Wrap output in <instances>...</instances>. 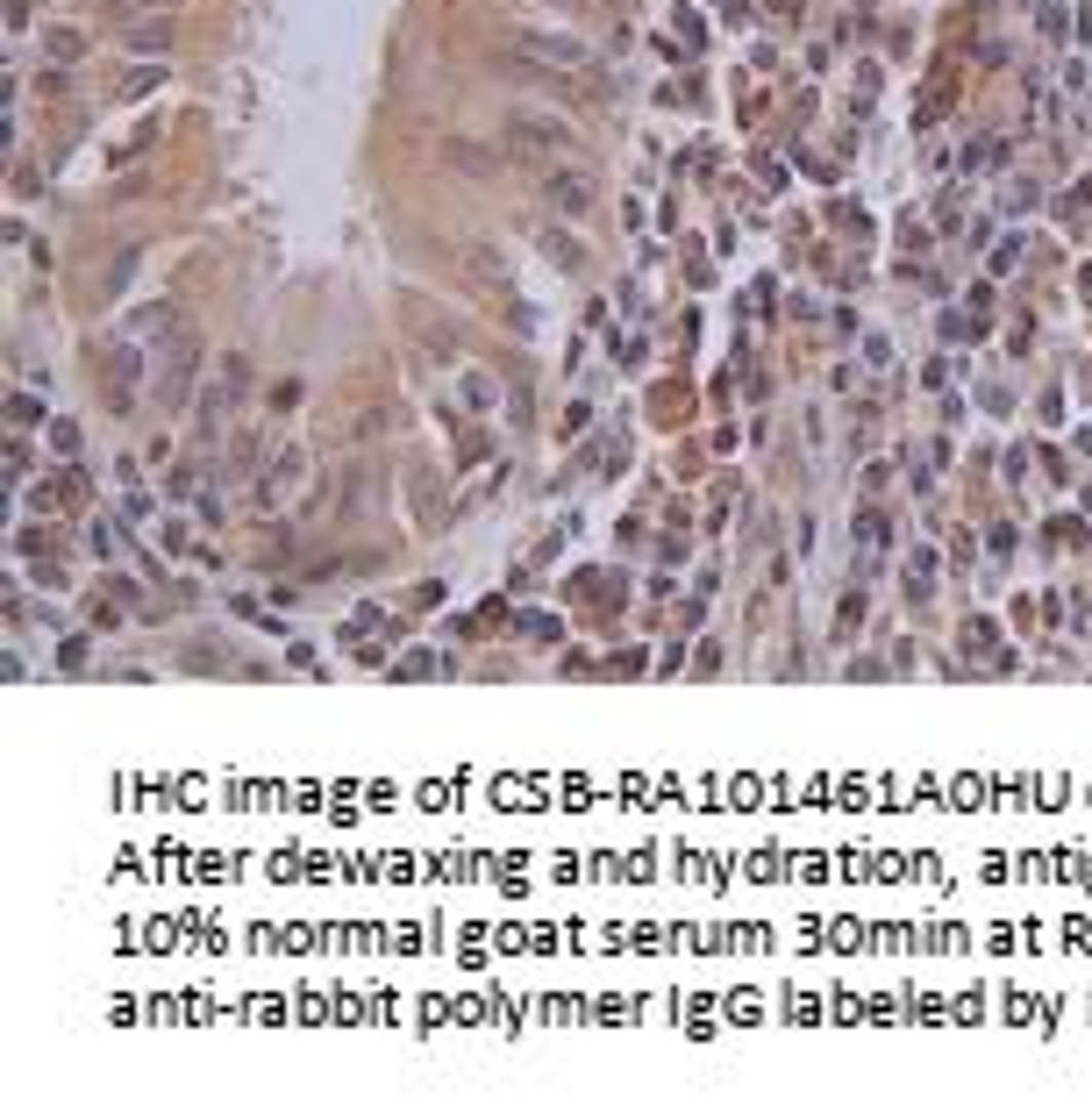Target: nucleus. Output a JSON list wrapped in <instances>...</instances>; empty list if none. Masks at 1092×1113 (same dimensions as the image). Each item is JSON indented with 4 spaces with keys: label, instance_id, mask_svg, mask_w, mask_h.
<instances>
[{
    "label": "nucleus",
    "instance_id": "obj_9",
    "mask_svg": "<svg viewBox=\"0 0 1092 1113\" xmlns=\"http://www.w3.org/2000/svg\"><path fill=\"white\" fill-rule=\"evenodd\" d=\"M157 79H164V65H157V57H144V65H129V72H122V101H144V93H151Z\"/></svg>",
    "mask_w": 1092,
    "mask_h": 1113
},
{
    "label": "nucleus",
    "instance_id": "obj_7",
    "mask_svg": "<svg viewBox=\"0 0 1092 1113\" xmlns=\"http://www.w3.org/2000/svg\"><path fill=\"white\" fill-rule=\"evenodd\" d=\"M122 43L144 50V57H164V50H171V29H164V22H136V29L122 22Z\"/></svg>",
    "mask_w": 1092,
    "mask_h": 1113
},
{
    "label": "nucleus",
    "instance_id": "obj_6",
    "mask_svg": "<svg viewBox=\"0 0 1092 1113\" xmlns=\"http://www.w3.org/2000/svg\"><path fill=\"white\" fill-rule=\"evenodd\" d=\"M536 243H543V257H550V265L579 272V236H572V229H557V222H536Z\"/></svg>",
    "mask_w": 1092,
    "mask_h": 1113
},
{
    "label": "nucleus",
    "instance_id": "obj_3",
    "mask_svg": "<svg viewBox=\"0 0 1092 1113\" xmlns=\"http://www.w3.org/2000/svg\"><path fill=\"white\" fill-rule=\"evenodd\" d=\"M593 200H600L593 171H579V164H550V171H543V207H550V214L586 222V214H593Z\"/></svg>",
    "mask_w": 1092,
    "mask_h": 1113
},
{
    "label": "nucleus",
    "instance_id": "obj_4",
    "mask_svg": "<svg viewBox=\"0 0 1092 1113\" xmlns=\"http://www.w3.org/2000/svg\"><path fill=\"white\" fill-rule=\"evenodd\" d=\"M465 279L485 286V293H500V301H514V265H507L500 243H465Z\"/></svg>",
    "mask_w": 1092,
    "mask_h": 1113
},
{
    "label": "nucleus",
    "instance_id": "obj_2",
    "mask_svg": "<svg viewBox=\"0 0 1092 1113\" xmlns=\"http://www.w3.org/2000/svg\"><path fill=\"white\" fill-rule=\"evenodd\" d=\"M514 50L529 57V65H543V72H572L579 86L593 79V93H615V79H608V65L579 43V36H557V29H521L514 36Z\"/></svg>",
    "mask_w": 1092,
    "mask_h": 1113
},
{
    "label": "nucleus",
    "instance_id": "obj_10",
    "mask_svg": "<svg viewBox=\"0 0 1092 1113\" xmlns=\"http://www.w3.org/2000/svg\"><path fill=\"white\" fill-rule=\"evenodd\" d=\"M50 57H57V65H79V57H86V36H79V29H57V36H50Z\"/></svg>",
    "mask_w": 1092,
    "mask_h": 1113
},
{
    "label": "nucleus",
    "instance_id": "obj_8",
    "mask_svg": "<svg viewBox=\"0 0 1092 1113\" xmlns=\"http://www.w3.org/2000/svg\"><path fill=\"white\" fill-rule=\"evenodd\" d=\"M451 164H458V171H471V178H493V171H500V158H493L485 144H465V136L451 144Z\"/></svg>",
    "mask_w": 1092,
    "mask_h": 1113
},
{
    "label": "nucleus",
    "instance_id": "obj_5",
    "mask_svg": "<svg viewBox=\"0 0 1092 1113\" xmlns=\"http://www.w3.org/2000/svg\"><path fill=\"white\" fill-rule=\"evenodd\" d=\"M301 478H308V458H301V450L286 443V450L272 458V472H265V485H258V507H265V514H272V507H286Z\"/></svg>",
    "mask_w": 1092,
    "mask_h": 1113
},
{
    "label": "nucleus",
    "instance_id": "obj_1",
    "mask_svg": "<svg viewBox=\"0 0 1092 1113\" xmlns=\"http://www.w3.org/2000/svg\"><path fill=\"white\" fill-rule=\"evenodd\" d=\"M500 144H507V158H521V164H536V171H550L557 158H572L579 129H572L564 115H550V108H507V122H500Z\"/></svg>",
    "mask_w": 1092,
    "mask_h": 1113
}]
</instances>
